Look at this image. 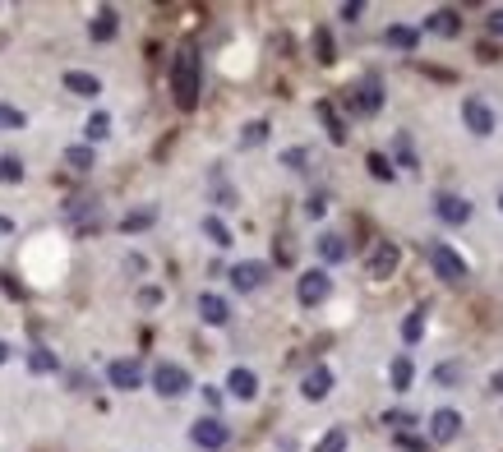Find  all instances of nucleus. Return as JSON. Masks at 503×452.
Here are the masks:
<instances>
[{"label":"nucleus","instance_id":"1","mask_svg":"<svg viewBox=\"0 0 503 452\" xmlns=\"http://www.w3.org/2000/svg\"><path fill=\"white\" fill-rule=\"evenodd\" d=\"M199 88H203L199 51H194V46H180L176 60H171V93H176V107H180V111H194V107H199Z\"/></svg>","mask_w":503,"mask_h":452},{"label":"nucleus","instance_id":"2","mask_svg":"<svg viewBox=\"0 0 503 452\" xmlns=\"http://www.w3.org/2000/svg\"><path fill=\"white\" fill-rule=\"evenodd\" d=\"M425 259H429V268H435V277H444V282H467V277H471L467 259H462L448 241H429V245H425Z\"/></svg>","mask_w":503,"mask_h":452},{"label":"nucleus","instance_id":"3","mask_svg":"<svg viewBox=\"0 0 503 452\" xmlns=\"http://www.w3.org/2000/svg\"><path fill=\"white\" fill-rule=\"evenodd\" d=\"M328 291H333L328 268H305V272H301V282H296V300H301L305 310L323 305V300H328Z\"/></svg>","mask_w":503,"mask_h":452},{"label":"nucleus","instance_id":"4","mask_svg":"<svg viewBox=\"0 0 503 452\" xmlns=\"http://www.w3.org/2000/svg\"><path fill=\"white\" fill-rule=\"evenodd\" d=\"M227 438H231V429H227L218 416H203V420H194V425H190V443H194V447H203V452L227 447Z\"/></svg>","mask_w":503,"mask_h":452},{"label":"nucleus","instance_id":"5","mask_svg":"<svg viewBox=\"0 0 503 452\" xmlns=\"http://www.w3.org/2000/svg\"><path fill=\"white\" fill-rule=\"evenodd\" d=\"M153 388H158L162 397H185V393H190V369H185V365H171V360L158 365V369H153Z\"/></svg>","mask_w":503,"mask_h":452},{"label":"nucleus","instance_id":"6","mask_svg":"<svg viewBox=\"0 0 503 452\" xmlns=\"http://www.w3.org/2000/svg\"><path fill=\"white\" fill-rule=\"evenodd\" d=\"M462 425H467V420H462V411L439 406L435 416H429V443H439V447H444V443H453V438L462 434Z\"/></svg>","mask_w":503,"mask_h":452},{"label":"nucleus","instance_id":"7","mask_svg":"<svg viewBox=\"0 0 503 452\" xmlns=\"http://www.w3.org/2000/svg\"><path fill=\"white\" fill-rule=\"evenodd\" d=\"M435 217L444 226H467L471 221V203L462 194H435Z\"/></svg>","mask_w":503,"mask_h":452},{"label":"nucleus","instance_id":"8","mask_svg":"<svg viewBox=\"0 0 503 452\" xmlns=\"http://www.w3.org/2000/svg\"><path fill=\"white\" fill-rule=\"evenodd\" d=\"M107 379L116 393H134V388H143V369H139V360H111Z\"/></svg>","mask_w":503,"mask_h":452},{"label":"nucleus","instance_id":"9","mask_svg":"<svg viewBox=\"0 0 503 452\" xmlns=\"http://www.w3.org/2000/svg\"><path fill=\"white\" fill-rule=\"evenodd\" d=\"M351 107L361 111V116H379L384 111V84L375 79V74H370V79H361V88L351 93Z\"/></svg>","mask_w":503,"mask_h":452},{"label":"nucleus","instance_id":"10","mask_svg":"<svg viewBox=\"0 0 503 452\" xmlns=\"http://www.w3.org/2000/svg\"><path fill=\"white\" fill-rule=\"evenodd\" d=\"M462 120H467V129H471L476 139H489V134H494V111H489L480 98H467V102H462Z\"/></svg>","mask_w":503,"mask_h":452},{"label":"nucleus","instance_id":"11","mask_svg":"<svg viewBox=\"0 0 503 452\" xmlns=\"http://www.w3.org/2000/svg\"><path fill=\"white\" fill-rule=\"evenodd\" d=\"M397 263H402V250H397V245H388V241H379V245H375V254L365 259V272H370V277H393V272H397Z\"/></svg>","mask_w":503,"mask_h":452},{"label":"nucleus","instance_id":"12","mask_svg":"<svg viewBox=\"0 0 503 452\" xmlns=\"http://www.w3.org/2000/svg\"><path fill=\"white\" fill-rule=\"evenodd\" d=\"M328 393H333V369H328V365H314L305 379H301V397H305V402H323Z\"/></svg>","mask_w":503,"mask_h":452},{"label":"nucleus","instance_id":"13","mask_svg":"<svg viewBox=\"0 0 503 452\" xmlns=\"http://www.w3.org/2000/svg\"><path fill=\"white\" fill-rule=\"evenodd\" d=\"M263 282H268V263H259V259H245V263L231 268V286L236 291H259Z\"/></svg>","mask_w":503,"mask_h":452},{"label":"nucleus","instance_id":"14","mask_svg":"<svg viewBox=\"0 0 503 452\" xmlns=\"http://www.w3.org/2000/svg\"><path fill=\"white\" fill-rule=\"evenodd\" d=\"M199 319H203V324H212V328H222V324L231 319V305H227L222 295L203 291V295H199Z\"/></svg>","mask_w":503,"mask_h":452},{"label":"nucleus","instance_id":"15","mask_svg":"<svg viewBox=\"0 0 503 452\" xmlns=\"http://www.w3.org/2000/svg\"><path fill=\"white\" fill-rule=\"evenodd\" d=\"M227 393L236 397V402H254V393H259V379H254V369H231L227 374Z\"/></svg>","mask_w":503,"mask_h":452},{"label":"nucleus","instance_id":"16","mask_svg":"<svg viewBox=\"0 0 503 452\" xmlns=\"http://www.w3.org/2000/svg\"><path fill=\"white\" fill-rule=\"evenodd\" d=\"M65 88L75 93V98H98L102 93V79L88 69H65Z\"/></svg>","mask_w":503,"mask_h":452},{"label":"nucleus","instance_id":"17","mask_svg":"<svg viewBox=\"0 0 503 452\" xmlns=\"http://www.w3.org/2000/svg\"><path fill=\"white\" fill-rule=\"evenodd\" d=\"M425 328H429V310H425V305H416V310L402 319V342H406V346H416V342L425 337Z\"/></svg>","mask_w":503,"mask_h":452},{"label":"nucleus","instance_id":"18","mask_svg":"<svg viewBox=\"0 0 503 452\" xmlns=\"http://www.w3.org/2000/svg\"><path fill=\"white\" fill-rule=\"evenodd\" d=\"M393 167H406V171H416L420 162H416V148H411V134L406 129H397V139H393V158H388Z\"/></svg>","mask_w":503,"mask_h":452},{"label":"nucleus","instance_id":"19","mask_svg":"<svg viewBox=\"0 0 503 452\" xmlns=\"http://www.w3.org/2000/svg\"><path fill=\"white\" fill-rule=\"evenodd\" d=\"M425 28L439 33V37H457V33H462V19H457L453 10H435V15L425 19Z\"/></svg>","mask_w":503,"mask_h":452},{"label":"nucleus","instance_id":"20","mask_svg":"<svg viewBox=\"0 0 503 452\" xmlns=\"http://www.w3.org/2000/svg\"><path fill=\"white\" fill-rule=\"evenodd\" d=\"M116 28H120L116 10H98V19L88 24V37H93V42H111V37H116Z\"/></svg>","mask_w":503,"mask_h":452},{"label":"nucleus","instance_id":"21","mask_svg":"<svg viewBox=\"0 0 503 452\" xmlns=\"http://www.w3.org/2000/svg\"><path fill=\"white\" fill-rule=\"evenodd\" d=\"M388 374H393V388H397V393H406V388H411V379H416V365H411V355L402 351V355L388 365Z\"/></svg>","mask_w":503,"mask_h":452},{"label":"nucleus","instance_id":"22","mask_svg":"<svg viewBox=\"0 0 503 452\" xmlns=\"http://www.w3.org/2000/svg\"><path fill=\"white\" fill-rule=\"evenodd\" d=\"M384 42H388V46H397V51H416V46H420V33H416V28H406V24H393V28L384 33Z\"/></svg>","mask_w":503,"mask_h":452},{"label":"nucleus","instance_id":"23","mask_svg":"<svg viewBox=\"0 0 503 452\" xmlns=\"http://www.w3.org/2000/svg\"><path fill=\"white\" fill-rule=\"evenodd\" d=\"M319 254H323V263H342L351 250H346V241H342L337 231H323V236H319Z\"/></svg>","mask_w":503,"mask_h":452},{"label":"nucleus","instance_id":"24","mask_svg":"<svg viewBox=\"0 0 503 452\" xmlns=\"http://www.w3.org/2000/svg\"><path fill=\"white\" fill-rule=\"evenodd\" d=\"M65 167H75V171H93V167H98L93 148H88V143H75V148H65Z\"/></svg>","mask_w":503,"mask_h":452},{"label":"nucleus","instance_id":"25","mask_svg":"<svg viewBox=\"0 0 503 452\" xmlns=\"http://www.w3.org/2000/svg\"><path fill=\"white\" fill-rule=\"evenodd\" d=\"M314 111H319V120L328 125V139H333V143H346V125H342V116L333 111V102H319Z\"/></svg>","mask_w":503,"mask_h":452},{"label":"nucleus","instance_id":"26","mask_svg":"<svg viewBox=\"0 0 503 452\" xmlns=\"http://www.w3.org/2000/svg\"><path fill=\"white\" fill-rule=\"evenodd\" d=\"M462 379H467V365H462V360H444V365L435 369V384H439V388H453V384H462Z\"/></svg>","mask_w":503,"mask_h":452},{"label":"nucleus","instance_id":"27","mask_svg":"<svg viewBox=\"0 0 503 452\" xmlns=\"http://www.w3.org/2000/svg\"><path fill=\"white\" fill-rule=\"evenodd\" d=\"M203 236H208L212 245H218V250L236 245V241H231V231H227V221H222V217H203Z\"/></svg>","mask_w":503,"mask_h":452},{"label":"nucleus","instance_id":"28","mask_svg":"<svg viewBox=\"0 0 503 452\" xmlns=\"http://www.w3.org/2000/svg\"><path fill=\"white\" fill-rule=\"evenodd\" d=\"M84 134H88V148H93V143H102V139L111 134V116H107V111H93V116H88V125H84Z\"/></svg>","mask_w":503,"mask_h":452},{"label":"nucleus","instance_id":"29","mask_svg":"<svg viewBox=\"0 0 503 452\" xmlns=\"http://www.w3.org/2000/svg\"><path fill=\"white\" fill-rule=\"evenodd\" d=\"M346 443H351V434H346L342 425H333V429L314 443V452H346Z\"/></svg>","mask_w":503,"mask_h":452},{"label":"nucleus","instance_id":"30","mask_svg":"<svg viewBox=\"0 0 503 452\" xmlns=\"http://www.w3.org/2000/svg\"><path fill=\"white\" fill-rule=\"evenodd\" d=\"M153 221H158V208L149 203V208H139V212H125L120 231H143V226H153Z\"/></svg>","mask_w":503,"mask_h":452},{"label":"nucleus","instance_id":"31","mask_svg":"<svg viewBox=\"0 0 503 452\" xmlns=\"http://www.w3.org/2000/svg\"><path fill=\"white\" fill-rule=\"evenodd\" d=\"M28 369H33V374H56V369H60V360H56L46 346H37V351L28 355Z\"/></svg>","mask_w":503,"mask_h":452},{"label":"nucleus","instance_id":"32","mask_svg":"<svg viewBox=\"0 0 503 452\" xmlns=\"http://www.w3.org/2000/svg\"><path fill=\"white\" fill-rule=\"evenodd\" d=\"M365 167H370V176H375V180H393V176H397V167H393L384 153H370V158H365Z\"/></svg>","mask_w":503,"mask_h":452},{"label":"nucleus","instance_id":"33","mask_svg":"<svg viewBox=\"0 0 503 452\" xmlns=\"http://www.w3.org/2000/svg\"><path fill=\"white\" fill-rule=\"evenodd\" d=\"M393 443H397L402 452H435V443L420 438V434H393Z\"/></svg>","mask_w":503,"mask_h":452},{"label":"nucleus","instance_id":"34","mask_svg":"<svg viewBox=\"0 0 503 452\" xmlns=\"http://www.w3.org/2000/svg\"><path fill=\"white\" fill-rule=\"evenodd\" d=\"M384 425H388L393 434H406L411 425H420V416H411V411H388V416H384Z\"/></svg>","mask_w":503,"mask_h":452},{"label":"nucleus","instance_id":"35","mask_svg":"<svg viewBox=\"0 0 503 452\" xmlns=\"http://www.w3.org/2000/svg\"><path fill=\"white\" fill-rule=\"evenodd\" d=\"M28 125V116L19 111V107H5V102H0V129H24Z\"/></svg>","mask_w":503,"mask_h":452},{"label":"nucleus","instance_id":"36","mask_svg":"<svg viewBox=\"0 0 503 452\" xmlns=\"http://www.w3.org/2000/svg\"><path fill=\"white\" fill-rule=\"evenodd\" d=\"M263 139H268V120H250L245 134H241V148H254V143H263Z\"/></svg>","mask_w":503,"mask_h":452},{"label":"nucleus","instance_id":"37","mask_svg":"<svg viewBox=\"0 0 503 452\" xmlns=\"http://www.w3.org/2000/svg\"><path fill=\"white\" fill-rule=\"evenodd\" d=\"M0 180L19 185V180H24V162H19V158H0Z\"/></svg>","mask_w":503,"mask_h":452},{"label":"nucleus","instance_id":"38","mask_svg":"<svg viewBox=\"0 0 503 452\" xmlns=\"http://www.w3.org/2000/svg\"><path fill=\"white\" fill-rule=\"evenodd\" d=\"M314 46H319V60H323V65H333V60H337V56H333V37H328L323 28L314 33Z\"/></svg>","mask_w":503,"mask_h":452},{"label":"nucleus","instance_id":"39","mask_svg":"<svg viewBox=\"0 0 503 452\" xmlns=\"http://www.w3.org/2000/svg\"><path fill=\"white\" fill-rule=\"evenodd\" d=\"M282 162L292 167V171H305V148H286V153H282Z\"/></svg>","mask_w":503,"mask_h":452},{"label":"nucleus","instance_id":"40","mask_svg":"<svg viewBox=\"0 0 503 452\" xmlns=\"http://www.w3.org/2000/svg\"><path fill=\"white\" fill-rule=\"evenodd\" d=\"M305 212H310V217H323V212H328V199H323V194H310Z\"/></svg>","mask_w":503,"mask_h":452},{"label":"nucleus","instance_id":"41","mask_svg":"<svg viewBox=\"0 0 503 452\" xmlns=\"http://www.w3.org/2000/svg\"><path fill=\"white\" fill-rule=\"evenodd\" d=\"M361 10H365L361 0H346V5H342V19H351V24H355V19H361Z\"/></svg>","mask_w":503,"mask_h":452},{"label":"nucleus","instance_id":"42","mask_svg":"<svg viewBox=\"0 0 503 452\" xmlns=\"http://www.w3.org/2000/svg\"><path fill=\"white\" fill-rule=\"evenodd\" d=\"M489 33H494V37H503V10H494V15H489Z\"/></svg>","mask_w":503,"mask_h":452},{"label":"nucleus","instance_id":"43","mask_svg":"<svg viewBox=\"0 0 503 452\" xmlns=\"http://www.w3.org/2000/svg\"><path fill=\"white\" fill-rule=\"evenodd\" d=\"M489 393H494V397L503 393V369H498V374H489Z\"/></svg>","mask_w":503,"mask_h":452},{"label":"nucleus","instance_id":"44","mask_svg":"<svg viewBox=\"0 0 503 452\" xmlns=\"http://www.w3.org/2000/svg\"><path fill=\"white\" fill-rule=\"evenodd\" d=\"M10 231H15V221H10V217H0V236H10Z\"/></svg>","mask_w":503,"mask_h":452},{"label":"nucleus","instance_id":"45","mask_svg":"<svg viewBox=\"0 0 503 452\" xmlns=\"http://www.w3.org/2000/svg\"><path fill=\"white\" fill-rule=\"evenodd\" d=\"M5 360H10V346H5V342H0V365H5Z\"/></svg>","mask_w":503,"mask_h":452},{"label":"nucleus","instance_id":"46","mask_svg":"<svg viewBox=\"0 0 503 452\" xmlns=\"http://www.w3.org/2000/svg\"><path fill=\"white\" fill-rule=\"evenodd\" d=\"M498 208H503V199H498Z\"/></svg>","mask_w":503,"mask_h":452}]
</instances>
